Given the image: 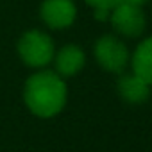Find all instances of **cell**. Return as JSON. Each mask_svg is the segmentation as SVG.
<instances>
[{"label":"cell","mask_w":152,"mask_h":152,"mask_svg":"<svg viewBox=\"0 0 152 152\" xmlns=\"http://www.w3.org/2000/svg\"><path fill=\"white\" fill-rule=\"evenodd\" d=\"M84 66V52L77 45H66L56 56V68L64 77H72Z\"/></svg>","instance_id":"8992f818"},{"label":"cell","mask_w":152,"mask_h":152,"mask_svg":"<svg viewBox=\"0 0 152 152\" xmlns=\"http://www.w3.org/2000/svg\"><path fill=\"white\" fill-rule=\"evenodd\" d=\"M150 84L145 83L141 77L132 72L129 75H122L120 81H118V91L120 95L127 100V102H132V104H140L143 100L148 99V93H150Z\"/></svg>","instance_id":"52a82bcc"},{"label":"cell","mask_w":152,"mask_h":152,"mask_svg":"<svg viewBox=\"0 0 152 152\" xmlns=\"http://www.w3.org/2000/svg\"><path fill=\"white\" fill-rule=\"evenodd\" d=\"M132 72L145 83L152 84V38L140 43L132 56Z\"/></svg>","instance_id":"ba28073f"},{"label":"cell","mask_w":152,"mask_h":152,"mask_svg":"<svg viewBox=\"0 0 152 152\" xmlns=\"http://www.w3.org/2000/svg\"><path fill=\"white\" fill-rule=\"evenodd\" d=\"M127 2H132V4H138V6H143V4H147L148 0H127Z\"/></svg>","instance_id":"30bf717a"},{"label":"cell","mask_w":152,"mask_h":152,"mask_svg":"<svg viewBox=\"0 0 152 152\" xmlns=\"http://www.w3.org/2000/svg\"><path fill=\"white\" fill-rule=\"evenodd\" d=\"M95 57L106 70L120 73L129 63V50L118 38L104 36L95 45Z\"/></svg>","instance_id":"277c9868"},{"label":"cell","mask_w":152,"mask_h":152,"mask_svg":"<svg viewBox=\"0 0 152 152\" xmlns=\"http://www.w3.org/2000/svg\"><path fill=\"white\" fill-rule=\"evenodd\" d=\"M66 102V86L57 73L39 72L25 83V104L27 107L43 118L54 116L63 109Z\"/></svg>","instance_id":"6da1fadb"},{"label":"cell","mask_w":152,"mask_h":152,"mask_svg":"<svg viewBox=\"0 0 152 152\" xmlns=\"http://www.w3.org/2000/svg\"><path fill=\"white\" fill-rule=\"evenodd\" d=\"M86 2L95 9L97 20H107L111 9H113L115 6H118L122 0H86Z\"/></svg>","instance_id":"9c48e42d"},{"label":"cell","mask_w":152,"mask_h":152,"mask_svg":"<svg viewBox=\"0 0 152 152\" xmlns=\"http://www.w3.org/2000/svg\"><path fill=\"white\" fill-rule=\"evenodd\" d=\"M18 52L25 64L39 68L54 59V43L39 31H29L20 38Z\"/></svg>","instance_id":"7a4b0ae2"},{"label":"cell","mask_w":152,"mask_h":152,"mask_svg":"<svg viewBox=\"0 0 152 152\" xmlns=\"http://www.w3.org/2000/svg\"><path fill=\"white\" fill-rule=\"evenodd\" d=\"M75 4L72 0H45L41 6V18L52 29H64L75 20Z\"/></svg>","instance_id":"5b68a950"},{"label":"cell","mask_w":152,"mask_h":152,"mask_svg":"<svg viewBox=\"0 0 152 152\" xmlns=\"http://www.w3.org/2000/svg\"><path fill=\"white\" fill-rule=\"evenodd\" d=\"M109 20L116 32L124 36H140L145 29V16L141 11V6L122 0L118 6H115L109 13Z\"/></svg>","instance_id":"3957f363"}]
</instances>
